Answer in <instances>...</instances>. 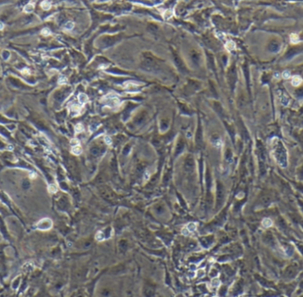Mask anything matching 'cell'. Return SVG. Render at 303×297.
I'll return each mask as SVG.
<instances>
[{"instance_id":"9","label":"cell","mask_w":303,"mask_h":297,"mask_svg":"<svg viewBox=\"0 0 303 297\" xmlns=\"http://www.w3.org/2000/svg\"><path fill=\"white\" fill-rule=\"evenodd\" d=\"M88 100L87 96L84 94H81L79 95V101H81V103H84V102H86Z\"/></svg>"},{"instance_id":"20","label":"cell","mask_w":303,"mask_h":297,"mask_svg":"<svg viewBox=\"0 0 303 297\" xmlns=\"http://www.w3.org/2000/svg\"><path fill=\"white\" fill-rule=\"evenodd\" d=\"M279 73H278V72H277V73H275L274 74V78H277V79H279L280 78V77H279Z\"/></svg>"},{"instance_id":"15","label":"cell","mask_w":303,"mask_h":297,"mask_svg":"<svg viewBox=\"0 0 303 297\" xmlns=\"http://www.w3.org/2000/svg\"><path fill=\"white\" fill-rule=\"evenodd\" d=\"M73 27H74V22H73V21H68V22L66 23V25H65V28H66L67 30H72Z\"/></svg>"},{"instance_id":"23","label":"cell","mask_w":303,"mask_h":297,"mask_svg":"<svg viewBox=\"0 0 303 297\" xmlns=\"http://www.w3.org/2000/svg\"><path fill=\"white\" fill-rule=\"evenodd\" d=\"M7 150H13V146H12V145H9Z\"/></svg>"},{"instance_id":"16","label":"cell","mask_w":303,"mask_h":297,"mask_svg":"<svg viewBox=\"0 0 303 297\" xmlns=\"http://www.w3.org/2000/svg\"><path fill=\"white\" fill-rule=\"evenodd\" d=\"M74 130H75V132L79 133V132H81V131L83 130V125H82L78 124L77 125H76V126L74 127Z\"/></svg>"},{"instance_id":"7","label":"cell","mask_w":303,"mask_h":297,"mask_svg":"<svg viewBox=\"0 0 303 297\" xmlns=\"http://www.w3.org/2000/svg\"><path fill=\"white\" fill-rule=\"evenodd\" d=\"M220 284H221V281H220V279L218 277L214 278L213 280H212V283H211V285H212L213 287H218L220 286Z\"/></svg>"},{"instance_id":"6","label":"cell","mask_w":303,"mask_h":297,"mask_svg":"<svg viewBox=\"0 0 303 297\" xmlns=\"http://www.w3.org/2000/svg\"><path fill=\"white\" fill-rule=\"evenodd\" d=\"M41 7L45 11L50 10V9H51V2H49V1H43L42 3H41Z\"/></svg>"},{"instance_id":"2","label":"cell","mask_w":303,"mask_h":297,"mask_svg":"<svg viewBox=\"0 0 303 297\" xmlns=\"http://www.w3.org/2000/svg\"><path fill=\"white\" fill-rule=\"evenodd\" d=\"M301 82H302V78H300V76L295 75L292 78L291 84H292V85H293V86H296L297 87V86H299V85L301 84Z\"/></svg>"},{"instance_id":"21","label":"cell","mask_w":303,"mask_h":297,"mask_svg":"<svg viewBox=\"0 0 303 297\" xmlns=\"http://www.w3.org/2000/svg\"><path fill=\"white\" fill-rule=\"evenodd\" d=\"M21 73H22V74H29V71L28 69H24V70H21Z\"/></svg>"},{"instance_id":"5","label":"cell","mask_w":303,"mask_h":297,"mask_svg":"<svg viewBox=\"0 0 303 297\" xmlns=\"http://www.w3.org/2000/svg\"><path fill=\"white\" fill-rule=\"evenodd\" d=\"M290 40L292 44H297V43H299L300 41V37L299 36L295 34V33H293V34H291L290 35Z\"/></svg>"},{"instance_id":"19","label":"cell","mask_w":303,"mask_h":297,"mask_svg":"<svg viewBox=\"0 0 303 297\" xmlns=\"http://www.w3.org/2000/svg\"><path fill=\"white\" fill-rule=\"evenodd\" d=\"M29 175H30V178H31V179H34V178H36V173H33V172H31V173H30V174H29Z\"/></svg>"},{"instance_id":"17","label":"cell","mask_w":303,"mask_h":297,"mask_svg":"<svg viewBox=\"0 0 303 297\" xmlns=\"http://www.w3.org/2000/svg\"><path fill=\"white\" fill-rule=\"evenodd\" d=\"M66 83H67V78H66L65 77L59 78V84L62 85V84H66Z\"/></svg>"},{"instance_id":"18","label":"cell","mask_w":303,"mask_h":297,"mask_svg":"<svg viewBox=\"0 0 303 297\" xmlns=\"http://www.w3.org/2000/svg\"><path fill=\"white\" fill-rule=\"evenodd\" d=\"M79 143V142H78V140H76V139H74V140H72V141H71V144L72 145H77V144Z\"/></svg>"},{"instance_id":"11","label":"cell","mask_w":303,"mask_h":297,"mask_svg":"<svg viewBox=\"0 0 303 297\" xmlns=\"http://www.w3.org/2000/svg\"><path fill=\"white\" fill-rule=\"evenodd\" d=\"M291 77V72L289 70H284L283 73H282V78L284 79H288L289 78Z\"/></svg>"},{"instance_id":"22","label":"cell","mask_w":303,"mask_h":297,"mask_svg":"<svg viewBox=\"0 0 303 297\" xmlns=\"http://www.w3.org/2000/svg\"><path fill=\"white\" fill-rule=\"evenodd\" d=\"M4 27H5L4 23L2 22V21H0V30H4Z\"/></svg>"},{"instance_id":"1","label":"cell","mask_w":303,"mask_h":297,"mask_svg":"<svg viewBox=\"0 0 303 297\" xmlns=\"http://www.w3.org/2000/svg\"><path fill=\"white\" fill-rule=\"evenodd\" d=\"M52 221L48 218H44L41 220L40 222H38V223L36 224V227L39 229H42V230H45V229H49L52 227Z\"/></svg>"},{"instance_id":"3","label":"cell","mask_w":303,"mask_h":297,"mask_svg":"<svg viewBox=\"0 0 303 297\" xmlns=\"http://www.w3.org/2000/svg\"><path fill=\"white\" fill-rule=\"evenodd\" d=\"M35 10V4L34 3H29L27 4L23 8V12L26 13H33Z\"/></svg>"},{"instance_id":"24","label":"cell","mask_w":303,"mask_h":297,"mask_svg":"<svg viewBox=\"0 0 303 297\" xmlns=\"http://www.w3.org/2000/svg\"><path fill=\"white\" fill-rule=\"evenodd\" d=\"M214 297H217V296H214Z\"/></svg>"},{"instance_id":"14","label":"cell","mask_w":303,"mask_h":297,"mask_svg":"<svg viewBox=\"0 0 303 297\" xmlns=\"http://www.w3.org/2000/svg\"><path fill=\"white\" fill-rule=\"evenodd\" d=\"M187 229L189 231H194V230L196 229V224H195V223H190V224L187 226Z\"/></svg>"},{"instance_id":"8","label":"cell","mask_w":303,"mask_h":297,"mask_svg":"<svg viewBox=\"0 0 303 297\" xmlns=\"http://www.w3.org/2000/svg\"><path fill=\"white\" fill-rule=\"evenodd\" d=\"M72 152H73L74 155H79V154L82 152V149H81V147H79V146H74V147L73 148V150H72Z\"/></svg>"},{"instance_id":"10","label":"cell","mask_w":303,"mask_h":297,"mask_svg":"<svg viewBox=\"0 0 303 297\" xmlns=\"http://www.w3.org/2000/svg\"><path fill=\"white\" fill-rule=\"evenodd\" d=\"M41 34H42L43 36H49V35L51 34V30H49L48 28H44L42 30V31H41Z\"/></svg>"},{"instance_id":"13","label":"cell","mask_w":303,"mask_h":297,"mask_svg":"<svg viewBox=\"0 0 303 297\" xmlns=\"http://www.w3.org/2000/svg\"><path fill=\"white\" fill-rule=\"evenodd\" d=\"M226 46H227L228 49H230V50L234 49V48H235V43L232 42V41H230V42H228L226 44Z\"/></svg>"},{"instance_id":"4","label":"cell","mask_w":303,"mask_h":297,"mask_svg":"<svg viewBox=\"0 0 303 297\" xmlns=\"http://www.w3.org/2000/svg\"><path fill=\"white\" fill-rule=\"evenodd\" d=\"M261 224H262V226H263L264 228H269V227H271V226L273 225V222H272V220H271V219L265 218V219L262 220Z\"/></svg>"},{"instance_id":"12","label":"cell","mask_w":303,"mask_h":297,"mask_svg":"<svg viewBox=\"0 0 303 297\" xmlns=\"http://www.w3.org/2000/svg\"><path fill=\"white\" fill-rule=\"evenodd\" d=\"M48 190L51 193H55L57 191V187L55 186V185H53V184H51V185H49L48 187Z\"/></svg>"}]
</instances>
